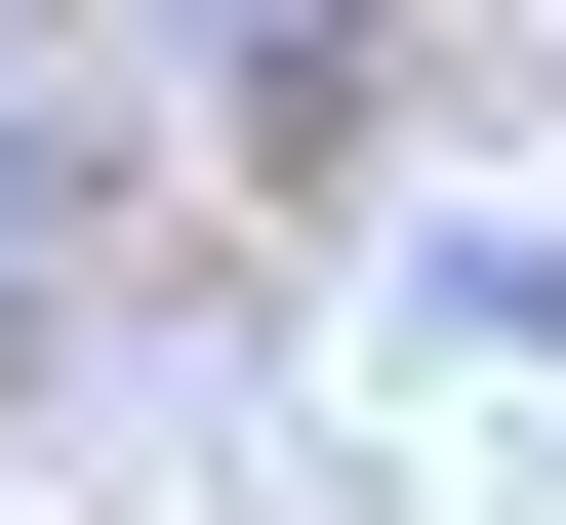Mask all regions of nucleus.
I'll use <instances>...</instances> for the list:
<instances>
[{"label":"nucleus","mask_w":566,"mask_h":525,"mask_svg":"<svg viewBox=\"0 0 566 525\" xmlns=\"http://www.w3.org/2000/svg\"><path fill=\"white\" fill-rule=\"evenodd\" d=\"M41 243H82V122H0V283H41Z\"/></svg>","instance_id":"f257e3e1"}]
</instances>
